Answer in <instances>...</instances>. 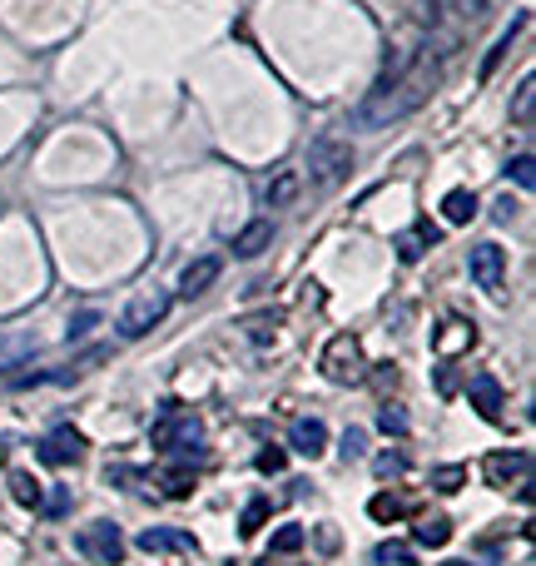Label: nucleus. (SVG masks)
Masks as SVG:
<instances>
[{
    "label": "nucleus",
    "instance_id": "f257e3e1",
    "mask_svg": "<svg viewBox=\"0 0 536 566\" xmlns=\"http://www.w3.org/2000/svg\"><path fill=\"white\" fill-rule=\"evenodd\" d=\"M432 85H437V65L432 60H412L407 70L383 75L373 85V95L353 110V125L358 130H388V125H398V120H407L432 95Z\"/></svg>",
    "mask_w": 536,
    "mask_h": 566
},
{
    "label": "nucleus",
    "instance_id": "f03ea898",
    "mask_svg": "<svg viewBox=\"0 0 536 566\" xmlns=\"http://www.w3.org/2000/svg\"><path fill=\"white\" fill-rule=\"evenodd\" d=\"M149 437H154L159 452H184V457L204 452V423L189 408H179V403H164V413H159V423H154Z\"/></svg>",
    "mask_w": 536,
    "mask_h": 566
},
{
    "label": "nucleus",
    "instance_id": "7ed1b4c3",
    "mask_svg": "<svg viewBox=\"0 0 536 566\" xmlns=\"http://www.w3.org/2000/svg\"><path fill=\"white\" fill-rule=\"evenodd\" d=\"M353 144L348 140H318L308 149V174H313V184L318 189H338L348 174H353Z\"/></svg>",
    "mask_w": 536,
    "mask_h": 566
},
{
    "label": "nucleus",
    "instance_id": "20e7f679",
    "mask_svg": "<svg viewBox=\"0 0 536 566\" xmlns=\"http://www.w3.org/2000/svg\"><path fill=\"white\" fill-rule=\"evenodd\" d=\"M323 378L328 383H358L363 378V343L353 333H338L323 348Z\"/></svg>",
    "mask_w": 536,
    "mask_h": 566
},
{
    "label": "nucleus",
    "instance_id": "39448f33",
    "mask_svg": "<svg viewBox=\"0 0 536 566\" xmlns=\"http://www.w3.org/2000/svg\"><path fill=\"white\" fill-rule=\"evenodd\" d=\"M75 547L95 566H115L125 557V537H120L115 522H90V527H80V532H75Z\"/></svg>",
    "mask_w": 536,
    "mask_h": 566
},
{
    "label": "nucleus",
    "instance_id": "423d86ee",
    "mask_svg": "<svg viewBox=\"0 0 536 566\" xmlns=\"http://www.w3.org/2000/svg\"><path fill=\"white\" fill-rule=\"evenodd\" d=\"M164 313H169V293H139L130 308L120 313V338H144L154 323H164Z\"/></svg>",
    "mask_w": 536,
    "mask_h": 566
},
{
    "label": "nucleus",
    "instance_id": "0eeeda50",
    "mask_svg": "<svg viewBox=\"0 0 536 566\" xmlns=\"http://www.w3.org/2000/svg\"><path fill=\"white\" fill-rule=\"evenodd\" d=\"M467 274H472V283H477V288L497 293V288H502V279H507V249H502V244H472Z\"/></svg>",
    "mask_w": 536,
    "mask_h": 566
},
{
    "label": "nucleus",
    "instance_id": "6e6552de",
    "mask_svg": "<svg viewBox=\"0 0 536 566\" xmlns=\"http://www.w3.org/2000/svg\"><path fill=\"white\" fill-rule=\"evenodd\" d=\"M85 457V437L75 432V427H55L45 442H40V462L45 467H70V462H80Z\"/></svg>",
    "mask_w": 536,
    "mask_h": 566
},
{
    "label": "nucleus",
    "instance_id": "1a4fd4ad",
    "mask_svg": "<svg viewBox=\"0 0 536 566\" xmlns=\"http://www.w3.org/2000/svg\"><path fill=\"white\" fill-rule=\"evenodd\" d=\"M527 452H492L487 462H482V472H487V482L492 487H512V482H522L527 477Z\"/></svg>",
    "mask_w": 536,
    "mask_h": 566
},
{
    "label": "nucleus",
    "instance_id": "9d476101",
    "mask_svg": "<svg viewBox=\"0 0 536 566\" xmlns=\"http://www.w3.org/2000/svg\"><path fill=\"white\" fill-rule=\"evenodd\" d=\"M467 398H472L477 418H487V423L502 418V403H507V398H502V383H497V378H487V373L472 378V383H467Z\"/></svg>",
    "mask_w": 536,
    "mask_h": 566
},
{
    "label": "nucleus",
    "instance_id": "9b49d317",
    "mask_svg": "<svg viewBox=\"0 0 536 566\" xmlns=\"http://www.w3.org/2000/svg\"><path fill=\"white\" fill-rule=\"evenodd\" d=\"M139 552H174V557H184V552H194V537L189 532H174V527H149V532H139Z\"/></svg>",
    "mask_w": 536,
    "mask_h": 566
},
{
    "label": "nucleus",
    "instance_id": "f8f14e48",
    "mask_svg": "<svg viewBox=\"0 0 536 566\" xmlns=\"http://www.w3.org/2000/svg\"><path fill=\"white\" fill-rule=\"evenodd\" d=\"M288 442H293L298 457H323L328 452V427L318 423V418H298L293 432H288Z\"/></svg>",
    "mask_w": 536,
    "mask_h": 566
},
{
    "label": "nucleus",
    "instance_id": "ddd939ff",
    "mask_svg": "<svg viewBox=\"0 0 536 566\" xmlns=\"http://www.w3.org/2000/svg\"><path fill=\"white\" fill-rule=\"evenodd\" d=\"M393 244H398V259H402V264H417V259H422L432 244H437V229H432V224H412V229H402Z\"/></svg>",
    "mask_w": 536,
    "mask_h": 566
},
{
    "label": "nucleus",
    "instance_id": "4468645a",
    "mask_svg": "<svg viewBox=\"0 0 536 566\" xmlns=\"http://www.w3.org/2000/svg\"><path fill=\"white\" fill-rule=\"evenodd\" d=\"M219 269H224L219 259H194V264L184 269V279H179V293H184V298H199V293H209V288H214V279H219Z\"/></svg>",
    "mask_w": 536,
    "mask_h": 566
},
{
    "label": "nucleus",
    "instance_id": "2eb2a0df",
    "mask_svg": "<svg viewBox=\"0 0 536 566\" xmlns=\"http://www.w3.org/2000/svg\"><path fill=\"white\" fill-rule=\"evenodd\" d=\"M268 244H273V224H268V219H254L249 229L234 234V254H239V259H259Z\"/></svg>",
    "mask_w": 536,
    "mask_h": 566
},
{
    "label": "nucleus",
    "instance_id": "dca6fc26",
    "mask_svg": "<svg viewBox=\"0 0 536 566\" xmlns=\"http://www.w3.org/2000/svg\"><path fill=\"white\" fill-rule=\"evenodd\" d=\"M412 537H417L422 547H447V542H452V522H447L442 512H427V517L412 522Z\"/></svg>",
    "mask_w": 536,
    "mask_h": 566
},
{
    "label": "nucleus",
    "instance_id": "f3484780",
    "mask_svg": "<svg viewBox=\"0 0 536 566\" xmlns=\"http://www.w3.org/2000/svg\"><path fill=\"white\" fill-rule=\"evenodd\" d=\"M298 189H303V179L293 174V169H283V174H273L264 189V204H273V209H288L293 199H298Z\"/></svg>",
    "mask_w": 536,
    "mask_h": 566
},
{
    "label": "nucleus",
    "instance_id": "a211bd4d",
    "mask_svg": "<svg viewBox=\"0 0 536 566\" xmlns=\"http://www.w3.org/2000/svg\"><path fill=\"white\" fill-rule=\"evenodd\" d=\"M472 214H477V194H472V189H452V194L442 199V219H447V224H467Z\"/></svg>",
    "mask_w": 536,
    "mask_h": 566
},
{
    "label": "nucleus",
    "instance_id": "6ab92c4d",
    "mask_svg": "<svg viewBox=\"0 0 536 566\" xmlns=\"http://www.w3.org/2000/svg\"><path fill=\"white\" fill-rule=\"evenodd\" d=\"M447 323H452V328H442V333L432 338L442 358H447L452 348H467V343H477V333H472V323H462V318H447Z\"/></svg>",
    "mask_w": 536,
    "mask_h": 566
},
{
    "label": "nucleus",
    "instance_id": "aec40b11",
    "mask_svg": "<svg viewBox=\"0 0 536 566\" xmlns=\"http://www.w3.org/2000/svg\"><path fill=\"white\" fill-rule=\"evenodd\" d=\"M522 25H527V15H522L517 25H507V30H502V40H497V45H492V55L482 60V80H492V75H497V65H502V55L512 50V40H517V30H522Z\"/></svg>",
    "mask_w": 536,
    "mask_h": 566
},
{
    "label": "nucleus",
    "instance_id": "412c9836",
    "mask_svg": "<svg viewBox=\"0 0 536 566\" xmlns=\"http://www.w3.org/2000/svg\"><path fill=\"white\" fill-rule=\"evenodd\" d=\"M10 492H15L20 507H40V482L30 472H10Z\"/></svg>",
    "mask_w": 536,
    "mask_h": 566
},
{
    "label": "nucleus",
    "instance_id": "4be33fe9",
    "mask_svg": "<svg viewBox=\"0 0 536 566\" xmlns=\"http://www.w3.org/2000/svg\"><path fill=\"white\" fill-rule=\"evenodd\" d=\"M164 492H169V497H189V492H194V472H189L184 462L169 467V472H164Z\"/></svg>",
    "mask_w": 536,
    "mask_h": 566
},
{
    "label": "nucleus",
    "instance_id": "5701e85b",
    "mask_svg": "<svg viewBox=\"0 0 536 566\" xmlns=\"http://www.w3.org/2000/svg\"><path fill=\"white\" fill-rule=\"evenodd\" d=\"M378 562L383 566H412L417 562V552H412V542H383V547H378Z\"/></svg>",
    "mask_w": 536,
    "mask_h": 566
},
{
    "label": "nucleus",
    "instance_id": "b1692460",
    "mask_svg": "<svg viewBox=\"0 0 536 566\" xmlns=\"http://www.w3.org/2000/svg\"><path fill=\"white\" fill-rule=\"evenodd\" d=\"M30 353H35V343H30V338H15V343H5V348H0V373H10V368H15V363H25Z\"/></svg>",
    "mask_w": 536,
    "mask_h": 566
},
{
    "label": "nucleus",
    "instance_id": "393cba45",
    "mask_svg": "<svg viewBox=\"0 0 536 566\" xmlns=\"http://www.w3.org/2000/svg\"><path fill=\"white\" fill-rule=\"evenodd\" d=\"M264 522H268V502H264V497H254V502L244 507V522H239V532H244V537H254Z\"/></svg>",
    "mask_w": 536,
    "mask_h": 566
},
{
    "label": "nucleus",
    "instance_id": "a878e982",
    "mask_svg": "<svg viewBox=\"0 0 536 566\" xmlns=\"http://www.w3.org/2000/svg\"><path fill=\"white\" fill-rule=\"evenodd\" d=\"M95 323H100V313H95V308H80V313L70 318L65 338H70V343H80V338H90V328H95Z\"/></svg>",
    "mask_w": 536,
    "mask_h": 566
},
{
    "label": "nucleus",
    "instance_id": "bb28decb",
    "mask_svg": "<svg viewBox=\"0 0 536 566\" xmlns=\"http://www.w3.org/2000/svg\"><path fill=\"white\" fill-rule=\"evenodd\" d=\"M462 482H467V467H457V462H452V467H437V472H432V487H437V492H457Z\"/></svg>",
    "mask_w": 536,
    "mask_h": 566
},
{
    "label": "nucleus",
    "instance_id": "cd10ccee",
    "mask_svg": "<svg viewBox=\"0 0 536 566\" xmlns=\"http://www.w3.org/2000/svg\"><path fill=\"white\" fill-rule=\"evenodd\" d=\"M298 547H303V527L298 522H288V527L273 532V552H298Z\"/></svg>",
    "mask_w": 536,
    "mask_h": 566
},
{
    "label": "nucleus",
    "instance_id": "c85d7f7f",
    "mask_svg": "<svg viewBox=\"0 0 536 566\" xmlns=\"http://www.w3.org/2000/svg\"><path fill=\"white\" fill-rule=\"evenodd\" d=\"M368 512H373L378 522H398V517H402V502L383 492V497H373V502H368Z\"/></svg>",
    "mask_w": 536,
    "mask_h": 566
},
{
    "label": "nucleus",
    "instance_id": "c756f323",
    "mask_svg": "<svg viewBox=\"0 0 536 566\" xmlns=\"http://www.w3.org/2000/svg\"><path fill=\"white\" fill-rule=\"evenodd\" d=\"M532 164H536L532 154H517V159L507 164V174H512V179H517L522 189H532V184H536V169H532Z\"/></svg>",
    "mask_w": 536,
    "mask_h": 566
},
{
    "label": "nucleus",
    "instance_id": "7c9ffc66",
    "mask_svg": "<svg viewBox=\"0 0 536 566\" xmlns=\"http://www.w3.org/2000/svg\"><path fill=\"white\" fill-rule=\"evenodd\" d=\"M532 105H536V80H522V90H517V125H532Z\"/></svg>",
    "mask_w": 536,
    "mask_h": 566
},
{
    "label": "nucleus",
    "instance_id": "2f4dec72",
    "mask_svg": "<svg viewBox=\"0 0 536 566\" xmlns=\"http://www.w3.org/2000/svg\"><path fill=\"white\" fill-rule=\"evenodd\" d=\"M363 452H368V432H363V427H348V432H343V457L353 462V457H363Z\"/></svg>",
    "mask_w": 536,
    "mask_h": 566
},
{
    "label": "nucleus",
    "instance_id": "473e14b6",
    "mask_svg": "<svg viewBox=\"0 0 536 566\" xmlns=\"http://www.w3.org/2000/svg\"><path fill=\"white\" fill-rule=\"evenodd\" d=\"M373 467H378V477L388 482V477H402V472H407V457H402V452H383Z\"/></svg>",
    "mask_w": 536,
    "mask_h": 566
},
{
    "label": "nucleus",
    "instance_id": "72a5a7b5",
    "mask_svg": "<svg viewBox=\"0 0 536 566\" xmlns=\"http://www.w3.org/2000/svg\"><path fill=\"white\" fill-rule=\"evenodd\" d=\"M283 462H288L283 447H264V452H259V472H283Z\"/></svg>",
    "mask_w": 536,
    "mask_h": 566
},
{
    "label": "nucleus",
    "instance_id": "f704fd0d",
    "mask_svg": "<svg viewBox=\"0 0 536 566\" xmlns=\"http://www.w3.org/2000/svg\"><path fill=\"white\" fill-rule=\"evenodd\" d=\"M378 427H383V432H407V413H398V408H383V413H378Z\"/></svg>",
    "mask_w": 536,
    "mask_h": 566
},
{
    "label": "nucleus",
    "instance_id": "c9c22d12",
    "mask_svg": "<svg viewBox=\"0 0 536 566\" xmlns=\"http://www.w3.org/2000/svg\"><path fill=\"white\" fill-rule=\"evenodd\" d=\"M437 388H442L447 398L457 393V373H452V363H442V368H437Z\"/></svg>",
    "mask_w": 536,
    "mask_h": 566
},
{
    "label": "nucleus",
    "instance_id": "e433bc0d",
    "mask_svg": "<svg viewBox=\"0 0 536 566\" xmlns=\"http://www.w3.org/2000/svg\"><path fill=\"white\" fill-rule=\"evenodd\" d=\"M65 507H70V497H65V492H55V497H50V517H65Z\"/></svg>",
    "mask_w": 536,
    "mask_h": 566
},
{
    "label": "nucleus",
    "instance_id": "4c0bfd02",
    "mask_svg": "<svg viewBox=\"0 0 536 566\" xmlns=\"http://www.w3.org/2000/svg\"><path fill=\"white\" fill-rule=\"evenodd\" d=\"M437 566H472V562H437Z\"/></svg>",
    "mask_w": 536,
    "mask_h": 566
}]
</instances>
